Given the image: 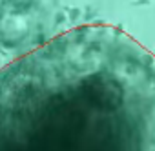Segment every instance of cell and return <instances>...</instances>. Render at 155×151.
<instances>
[{
    "mask_svg": "<svg viewBox=\"0 0 155 151\" xmlns=\"http://www.w3.org/2000/svg\"><path fill=\"white\" fill-rule=\"evenodd\" d=\"M0 151H155V55L115 26L88 24L9 62Z\"/></svg>",
    "mask_w": 155,
    "mask_h": 151,
    "instance_id": "1",
    "label": "cell"
}]
</instances>
